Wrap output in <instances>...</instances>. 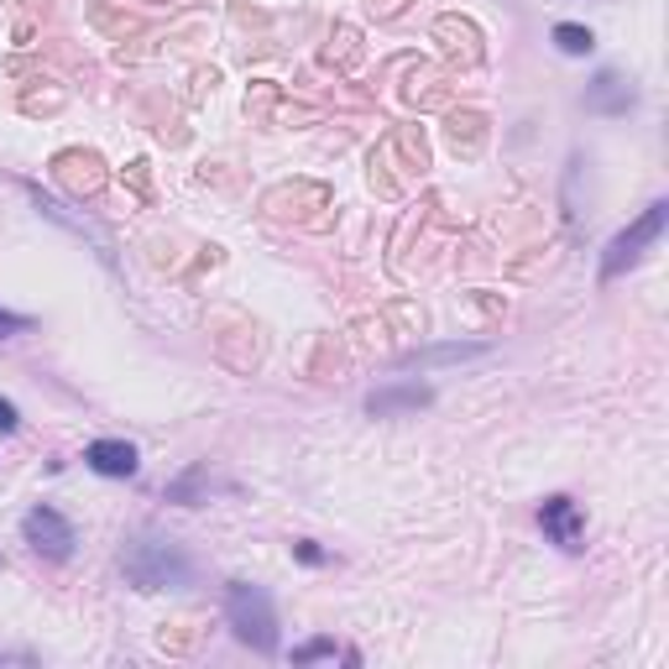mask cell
I'll return each mask as SVG.
<instances>
[{
  "instance_id": "obj_1",
  "label": "cell",
  "mask_w": 669,
  "mask_h": 669,
  "mask_svg": "<svg viewBox=\"0 0 669 669\" xmlns=\"http://www.w3.org/2000/svg\"><path fill=\"white\" fill-rule=\"evenodd\" d=\"M121 570H126V581L141 586V591H184V586H194V560H188L173 538H136V544H126Z\"/></svg>"
},
{
  "instance_id": "obj_7",
  "label": "cell",
  "mask_w": 669,
  "mask_h": 669,
  "mask_svg": "<svg viewBox=\"0 0 669 669\" xmlns=\"http://www.w3.org/2000/svg\"><path fill=\"white\" fill-rule=\"evenodd\" d=\"M586 106L591 110H628L633 106V79H622V74H596V84L586 89Z\"/></svg>"
},
{
  "instance_id": "obj_2",
  "label": "cell",
  "mask_w": 669,
  "mask_h": 669,
  "mask_svg": "<svg viewBox=\"0 0 669 669\" xmlns=\"http://www.w3.org/2000/svg\"><path fill=\"white\" fill-rule=\"evenodd\" d=\"M225 617L236 628V639L257 654H272L277 648V612H272V596L251 581H231L225 591Z\"/></svg>"
},
{
  "instance_id": "obj_12",
  "label": "cell",
  "mask_w": 669,
  "mask_h": 669,
  "mask_svg": "<svg viewBox=\"0 0 669 669\" xmlns=\"http://www.w3.org/2000/svg\"><path fill=\"white\" fill-rule=\"evenodd\" d=\"M294 555L303 565H324V549H320V544H309V538H303V544H294Z\"/></svg>"
},
{
  "instance_id": "obj_10",
  "label": "cell",
  "mask_w": 669,
  "mask_h": 669,
  "mask_svg": "<svg viewBox=\"0 0 669 669\" xmlns=\"http://www.w3.org/2000/svg\"><path fill=\"white\" fill-rule=\"evenodd\" d=\"M460 356H482V346H445V350H408L402 367H434V361H460Z\"/></svg>"
},
{
  "instance_id": "obj_3",
  "label": "cell",
  "mask_w": 669,
  "mask_h": 669,
  "mask_svg": "<svg viewBox=\"0 0 669 669\" xmlns=\"http://www.w3.org/2000/svg\"><path fill=\"white\" fill-rule=\"evenodd\" d=\"M665 225H669V205H665V199H654V205H648V210H643L639 220L622 231V236H612L607 257H602V283H612V277H622L628 268H639L643 251L665 236Z\"/></svg>"
},
{
  "instance_id": "obj_6",
  "label": "cell",
  "mask_w": 669,
  "mask_h": 669,
  "mask_svg": "<svg viewBox=\"0 0 669 669\" xmlns=\"http://www.w3.org/2000/svg\"><path fill=\"white\" fill-rule=\"evenodd\" d=\"M84 466H89V471H100V476L126 482V476H136L141 456H136V445H126V439H95V445L84 450Z\"/></svg>"
},
{
  "instance_id": "obj_9",
  "label": "cell",
  "mask_w": 669,
  "mask_h": 669,
  "mask_svg": "<svg viewBox=\"0 0 669 669\" xmlns=\"http://www.w3.org/2000/svg\"><path fill=\"white\" fill-rule=\"evenodd\" d=\"M555 37V48H560L565 58H586L591 48H596V37H591V27H575V22H560V27L549 32Z\"/></svg>"
},
{
  "instance_id": "obj_14",
  "label": "cell",
  "mask_w": 669,
  "mask_h": 669,
  "mask_svg": "<svg viewBox=\"0 0 669 669\" xmlns=\"http://www.w3.org/2000/svg\"><path fill=\"white\" fill-rule=\"evenodd\" d=\"M16 330H27V320H22V314H5V309H0V340H5V335H16Z\"/></svg>"
},
{
  "instance_id": "obj_11",
  "label": "cell",
  "mask_w": 669,
  "mask_h": 669,
  "mask_svg": "<svg viewBox=\"0 0 669 669\" xmlns=\"http://www.w3.org/2000/svg\"><path fill=\"white\" fill-rule=\"evenodd\" d=\"M340 648L330 639H314V643H303V648H294V665H309V659H335Z\"/></svg>"
},
{
  "instance_id": "obj_4",
  "label": "cell",
  "mask_w": 669,
  "mask_h": 669,
  "mask_svg": "<svg viewBox=\"0 0 669 669\" xmlns=\"http://www.w3.org/2000/svg\"><path fill=\"white\" fill-rule=\"evenodd\" d=\"M22 538H27L42 560H69L74 544H79V538H74V523L58 508H48V503H37V508L22 518Z\"/></svg>"
},
{
  "instance_id": "obj_5",
  "label": "cell",
  "mask_w": 669,
  "mask_h": 669,
  "mask_svg": "<svg viewBox=\"0 0 669 669\" xmlns=\"http://www.w3.org/2000/svg\"><path fill=\"white\" fill-rule=\"evenodd\" d=\"M538 529L549 534V544H560V549H581L586 518H581V508H575L570 497H544V503H538Z\"/></svg>"
},
{
  "instance_id": "obj_8",
  "label": "cell",
  "mask_w": 669,
  "mask_h": 669,
  "mask_svg": "<svg viewBox=\"0 0 669 669\" xmlns=\"http://www.w3.org/2000/svg\"><path fill=\"white\" fill-rule=\"evenodd\" d=\"M429 402V387H382L367 398V413L376 419H387V413H398V408H424Z\"/></svg>"
},
{
  "instance_id": "obj_13",
  "label": "cell",
  "mask_w": 669,
  "mask_h": 669,
  "mask_svg": "<svg viewBox=\"0 0 669 669\" xmlns=\"http://www.w3.org/2000/svg\"><path fill=\"white\" fill-rule=\"evenodd\" d=\"M16 424H22V419H16V408L0 398V434H16Z\"/></svg>"
}]
</instances>
